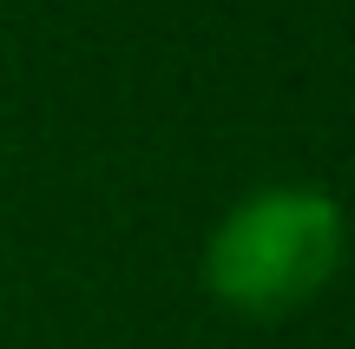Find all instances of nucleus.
I'll return each instance as SVG.
<instances>
[{
	"instance_id": "obj_1",
	"label": "nucleus",
	"mask_w": 355,
	"mask_h": 349,
	"mask_svg": "<svg viewBox=\"0 0 355 349\" xmlns=\"http://www.w3.org/2000/svg\"><path fill=\"white\" fill-rule=\"evenodd\" d=\"M349 211L316 185H257L204 237V290L217 310L277 323L343 277Z\"/></svg>"
}]
</instances>
